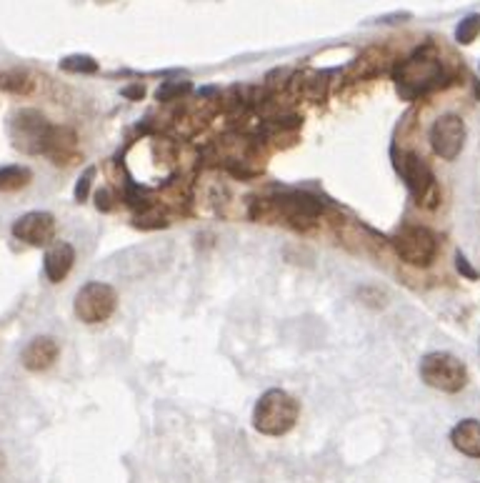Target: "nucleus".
<instances>
[{
    "mask_svg": "<svg viewBox=\"0 0 480 483\" xmlns=\"http://www.w3.org/2000/svg\"><path fill=\"white\" fill-rule=\"evenodd\" d=\"M98 3H110V0H98Z\"/></svg>",
    "mask_w": 480,
    "mask_h": 483,
    "instance_id": "obj_27",
    "label": "nucleus"
},
{
    "mask_svg": "<svg viewBox=\"0 0 480 483\" xmlns=\"http://www.w3.org/2000/svg\"><path fill=\"white\" fill-rule=\"evenodd\" d=\"M480 35V13H470L456 28V41L460 45H470Z\"/></svg>",
    "mask_w": 480,
    "mask_h": 483,
    "instance_id": "obj_20",
    "label": "nucleus"
},
{
    "mask_svg": "<svg viewBox=\"0 0 480 483\" xmlns=\"http://www.w3.org/2000/svg\"><path fill=\"white\" fill-rule=\"evenodd\" d=\"M123 96L128 98V100H140V98L146 96V88L136 83V86H126L123 88Z\"/></svg>",
    "mask_w": 480,
    "mask_h": 483,
    "instance_id": "obj_25",
    "label": "nucleus"
},
{
    "mask_svg": "<svg viewBox=\"0 0 480 483\" xmlns=\"http://www.w3.org/2000/svg\"><path fill=\"white\" fill-rule=\"evenodd\" d=\"M96 205H98V211H110V208H113V195H110L108 188H100V191H98Z\"/></svg>",
    "mask_w": 480,
    "mask_h": 483,
    "instance_id": "obj_24",
    "label": "nucleus"
},
{
    "mask_svg": "<svg viewBox=\"0 0 480 483\" xmlns=\"http://www.w3.org/2000/svg\"><path fill=\"white\" fill-rule=\"evenodd\" d=\"M300 416V403L283 388H270L253 408V426L263 436H286Z\"/></svg>",
    "mask_w": 480,
    "mask_h": 483,
    "instance_id": "obj_2",
    "label": "nucleus"
},
{
    "mask_svg": "<svg viewBox=\"0 0 480 483\" xmlns=\"http://www.w3.org/2000/svg\"><path fill=\"white\" fill-rule=\"evenodd\" d=\"M393 80L398 86V93L406 100H413V98L426 96L430 90L440 88V83L446 80V68H443L440 55H436L433 51V45H426L395 65Z\"/></svg>",
    "mask_w": 480,
    "mask_h": 483,
    "instance_id": "obj_1",
    "label": "nucleus"
},
{
    "mask_svg": "<svg viewBox=\"0 0 480 483\" xmlns=\"http://www.w3.org/2000/svg\"><path fill=\"white\" fill-rule=\"evenodd\" d=\"M428 140H430V148H433V153L440 161H456L463 153V148H466V140H468L466 120L456 116V113L438 116L433 120V126H430Z\"/></svg>",
    "mask_w": 480,
    "mask_h": 483,
    "instance_id": "obj_7",
    "label": "nucleus"
},
{
    "mask_svg": "<svg viewBox=\"0 0 480 483\" xmlns=\"http://www.w3.org/2000/svg\"><path fill=\"white\" fill-rule=\"evenodd\" d=\"M410 18V13H395V15H383V18H378V23H403Z\"/></svg>",
    "mask_w": 480,
    "mask_h": 483,
    "instance_id": "obj_26",
    "label": "nucleus"
},
{
    "mask_svg": "<svg viewBox=\"0 0 480 483\" xmlns=\"http://www.w3.org/2000/svg\"><path fill=\"white\" fill-rule=\"evenodd\" d=\"M75 263V248L68 241H53L43 258V270L51 283H61Z\"/></svg>",
    "mask_w": 480,
    "mask_h": 483,
    "instance_id": "obj_13",
    "label": "nucleus"
},
{
    "mask_svg": "<svg viewBox=\"0 0 480 483\" xmlns=\"http://www.w3.org/2000/svg\"><path fill=\"white\" fill-rule=\"evenodd\" d=\"M33 181V171L25 166H5L0 168V194L21 191Z\"/></svg>",
    "mask_w": 480,
    "mask_h": 483,
    "instance_id": "obj_16",
    "label": "nucleus"
},
{
    "mask_svg": "<svg viewBox=\"0 0 480 483\" xmlns=\"http://www.w3.org/2000/svg\"><path fill=\"white\" fill-rule=\"evenodd\" d=\"M43 156L51 158L55 166H71L80 158V148H78V136L73 128L68 126H51L48 138H45Z\"/></svg>",
    "mask_w": 480,
    "mask_h": 483,
    "instance_id": "obj_11",
    "label": "nucleus"
},
{
    "mask_svg": "<svg viewBox=\"0 0 480 483\" xmlns=\"http://www.w3.org/2000/svg\"><path fill=\"white\" fill-rule=\"evenodd\" d=\"M0 88L8 90V93H15V96H28L33 90V78L21 68H13V71L0 76Z\"/></svg>",
    "mask_w": 480,
    "mask_h": 483,
    "instance_id": "obj_18",
    "label": "nucleus"
},
{
    "mask_svg": "<svg viewBox=\"0 0 480 483\" xmlns=\"http://www.w3.org/2000/svg\"><path fill=\"white\" fill-rule=\"evenodd\" d=\"M58 354H61V348L55 344V338L38 336V338H33L31 344L23 348L21 364L28 371H33V374H41V371H48L58 361Z\"/></svg>",
    "mask_w": 480,
    "mask_h": 483,
    "instance_id": "obj_12",
    "label": "nucleus"
},
{
    "mask_svg": "<svg viewBox=\"0 0 480 483\" xmlns=\"http://www.w3.org/2000/svg\"><path fill=\"white\" fill-rule=\"evenodd\" d=\"M168 226V215L165 211L155 204H143L140 205L138 215H136V228L143 231H153V228H165Z\"/></svg>",
    "mask_w": 480,
    "mask_h": 483,
    "instance_id": "obj_17",
    "label": "nucleus"
},
{
    "mask_svg": "<svg viewBox=\"0 0 480 483\" xmlns=\"http://www.w3.org/2000/svg\"><path fill=\"white\" fill-rule=\"evenodd\" d=\"M393 246L398 258L416 269H428L438 256V236L426 226H403L393 236Z\"/></svg>",
    "mask_w": 480,
    "mask_h": 483,
    "instance_id": "obj_6",
    "label": "nucleus"
},
{
    "mask_svg": "<svg viewBox=\"0 0 480 483\" xmlns=\"http://www.w3.org/2000/svg\"><path fill=\"white\" fill-rule=\"evenodd\" d=\"M450 443L453 449L468 459H480V421L466 419L453 426L450 431Z\"/></svg>",
    "mask_w": 480,
    "mask_h": 483,
    "instance_id": "obj_14",
    "label": "nucleus"
},
{
    "mask_svg": "<svg viewBox=\"0 0 480 483\" xmlns=\"http://www.w3.org/2000/svg\"><path fill=\"white\" fill-rule=\"evenodd\" d=\"M118 306V293L110 283L103 280H88L86 286H80V290L75 293L73 311L78 316V321L88 323H103L108 321Z\"/></svg>",
    "mask_w": 480,
    "mask_h": 483,
    "instance_id": "obj_5",
    "label": "nucleus"
},
{
    "mask_svg": "<svg viewBox=\"0 0 480 483\" xmlns=\"http://www.w3.org/2000/svg\"><path fill=\"white\" fill-rule=\"evenodd\" d=\"M456 269H458L460 273H463V276H466L468 280L478 279V273L473 270V266L468 263V258L463 256V253H456Z\"/></svg>",
    "mask_w": 480,
    "mask_h": 483,
    "instance_id": "obj_23",
    "label": "nucleus"
},
{
    "mask_svg": "<svg viewBox=\"0 0 480 483\" xmlns=\"http://www.w3.org/2000/svg\"><path fill=\"white\" fill-rule=\"evenodd\" d=\"M381 71H383V51L368 48V51L351 65L348 78H351V80H361V78H371L375 76V73H381Z\"/></svg>",
    "mask_w": 480,
    "mask_h": 483,
    "instance_id": "obj_15",
    "label": "nucleus"
},
{
    "mask_svg": "<svg viewBox=\"0 0 480 483\" xmlns=\"http://www.w3.org/2000/svg\"><path fill=\"white\" fill-rule=\"evenodd\" d=\"M13 236L35 248H48L55 241V215L48 211H31L13 223Z\"/></svg>",
    "mask_w": 480,
    "mask_h": 483,
    "instance_id": "obj_10",
    "label": "nucleus"
},
{
    "mask_svg": "<svg viewBox=\"0 0 480 483\" xmlns=\"http://www.w3.org/2000/svg\"><path fill=\"white\" fill-rule=\"evenodd\" d=\"M268 208H270L273 213L283 215V218L290 221L296 228H306L310 226V223H315L320 213H323V204H320L315 195L298 194V191L283 194L273 198V201H268Z\"/></svg>",
    "mask_w": 480,
    "mask_h": 483,
    "instance_id": "obj_9",
    "label": "nucleus"
},
{
    "mask_svg": "<svg viewBox=\"0 0 480 483\" xmlns=\"http://www.w3.org/2000/svg\"><path fill=\"white\" fill-rule=\"evenodd\" d=\"M420 378L423 384L443 393H460L468 386V368L466 364L446 351L423 355L420 361Z\"/></svg>",
    "mask_w": 480,
    "mask_h": 483,
    "instance_id": "obj_3",
    "label": "nucleus"
},
{
    "mask_svg": "<svg viewBox=\"0 0 480 483\" xmlns=\"http://www.w3.org/2000/svg\"><path fill=\"white\" fill-rule=\"evenodd\" d=\"M395 168L400 173V178L406 183L410 195L416 198L418 205L423 208H436L440 201V188H438L436 175L430 171L423 156L418 153H400V158L395 161Z\"/></svg>",
    "mask_w": 480,
    "mask_h": 483,
    "instance_id": "obj_4",
    "label": "nucleus"
},
{
    "mask_svg": "<svg viewBox=\"0 0 480 483\" xmlns=\"http://www.w3.org/2000/svg\"><path fill=\"white\" fill-rule=\"evenodd\" d=\"M193 90V86L188 80H165L163 86L155 90V98L160 103H171V100H181L183 96H188Z\"/></svg>",
    "mask_w": 480,
    "mask_h": 483,
    "instance_id": "obj_21",
    "label": "nucleus"
},
{
    "mask_svg": "<svg viewBox=\"0 0 480 483\" xmlns=\"http://www.w3.org/2000/svg\"><path fill=\"white\" fill-rule=\"evenodd\" d=\"M61 68H63L65 73H80V76H93L98 73V61L96 58H90L86 53H75L68 55L61 61Z\"/></svg>",
    "mask_w": 480,
    "mask_h": 483,
    "instance_id": "obj_19",
    "label": "nucleus"
},
{
    "mask_svg": "<svg viewBox=\"0 0 480 483\" xmlns=\"http://www.w3.org/2000/svg\"><path fill=\"white\" fill-rule=\"evenodd\" d=\"M51 123L45 120L43 113L33 110V108H23L11 118V140L18 151L28 153V156H38L43 153L45 138H48Z\"/></svg>",
    "mask_w": 480,
    "mask_h": 483,
    "instance_id": "obj_8",
    "label": "nucleus"
},
{
    "mask_svg": "<svg viewBox=\"0 0 480 483\" xmlns=\"http://www.w3.org/2000/svg\"><path fill=\"white\" fill-rule=\"evenodd\" d=\"M93 178H96V168L90 166V168H86V173L80 175L78 185H75V201H78V204H83V201L88 198V194H90V185H93Z\"/></svg>",
    "mask_w": 480,
    "mask_h": 483,
    "instance_id": "obj_22",
    "label": "nucleus"
}]
</instances>
